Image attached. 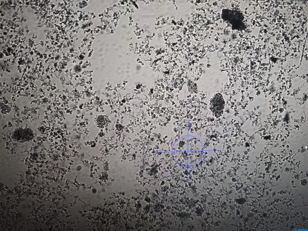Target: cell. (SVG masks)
<instances>
[{
    "mask_svg": "<svg viewBox=\"0 0 308 231\" xmlns=\"http://www.w3.org/2000/svg\"><path fill=\"white\" fill-rule=\"evenodd\" d=\"M225 105V101L223 95L220 93L215 94L211 99L210 103V109L213 116L216 118L222 116Z\"/></svg>",
    "mask_w": 308,
    "mask_h": 231,
    "instance_id": "cell-1",
    "label": "cell"
},
{
    "mask_svg": "<svg viewBox=\"0 0 308 231\" xmlns=\"http://www.w3.org/2000/svg\"><path fill=\"white\" fill-rule=\"evenodd\" d=\"M173 152L188 151V137H182L179 139L175 143L173 148Z\"/></svg>",
    "mask_w": 308,
    "mask_h": 231,
    "instance_id": "cell-2",
    "label": "cell"
},
{
    "mask_svg": "<svg viewBox=\"0 0 308 231\" xmlns=\"http://www.w3.org/2000/svg\"><path fill=\"white\" fill-rule=\"evenodd\" d=\"M173 155L174 159L178 164L183 166L188 165V152H173Z\"/></svg>",
    "mask_w": 308,
    "mask_h": 231,
    "instance_id": "cell-3",
    "label": "cell"
},
{
    "mask_svg": "<svg viewBox=\"0 0 308 231\" xmlns=\"http://www.w3.org/2000/svg\"><path fill=\"white\" fill-rule=\"evenodd\" d=\"M202 150L203 146L201 141L195 137L189 136L188 151H199Z\"/></svg>",
    "mask_w": 308,
    "mask_h": 231,
    "instance_id": "cell-4",
    "label": "cell"
},
{
    "mask_svg": "<svg viewBox=\"0 0 308 231\" xmlns=\"http://www.w3.org/2000/svg\"><path fill=\"white\" fill-rule=\"evenodd\" d=\"M203 151H190L188 152V165L192 166L199 162L201 159Z\"/></svg>",
    "mask_w": 308,
    "mask_h": 231,
    "instance_id": "cell-5",
    "label": "cell"
},
{
    "mask_svg": "<svg viewBox=\"0 0 308 231\" xmlns=\"http://www.w3.org/2000/svg\"><path fill=\"white\" fill-rule=\"evenodd\" d=\"M109 119L107 117L104 115H100L98 116L97 119V124L100 126L106 125L108 122Z\"/></svg>",
    "mask_w": 308,
    "mask_h": 231,
    "instance_id": "cell-6",
    "label": "cell"
}]
</instances>
